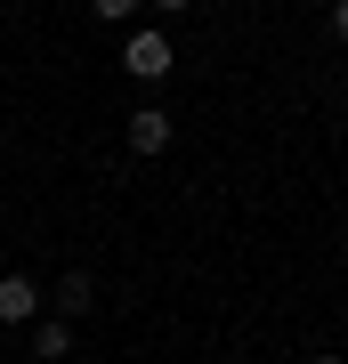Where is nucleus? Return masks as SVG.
Here are the masks:
<instances>
[{"instance_id": "423d86ee", "label": "nucleus", "mask_w": 348, "mask_h": 364, "mask_svg": "<svg viewBox=\"0 0 348 364\" xmlns=\"http://www.w3.org/2000/svg\"><path fill=\"white\" fill-rule=\"evenodd\" d=\"M332 33H340V41H348V0H340V9H332Z\"/></svg>"}, {"instance_id": "f03ea898", "label": "nucleus", "mask_w": 348, "mask_h": 364, "mask_svg": "<svg viewBox=\"0 0 348 364\" xmlns=\"http://www.w3.org/2000/svg\"><path fill=\"white\" fill-rule=\"evenodd\" d=\"M41 316V284L33 275H0V324H33Z\"/></svg>"}, {"instance_id": "0eeeda50", "label": "nucleus", "mask_w": 348, "mask_h": 364, "mask_svg": "<svg viewBox=\"0 0 348 364\" xmlns=\"http://www.w3.org/2000/svg\"><path fill=\"white\" fill-rule=\"evenodd\" d=\"M308 364H348V356H308Z\"/></svg>"}, {"instance_id": "20e7f679", "label": "nucleus", "mask_w": 348, "mask_h": 364, "mask_svg": "<svg viewBox=\"0 0 348 364\" xmlns=\"http://www.w3.org/2000/svg\"><path fill=\"white\" fill-rule=\"evenodd\" d=\"M90 267H73V275H57V316H81V308H90Z\"/></svg>"}, {"instance_id": "39448f33", "label": "nucleus", "mask_w": 348, "mask_h": 364, "mask_svg": "<svg viewBox=\"0 0 348 364\" xmlns=\"http://www.w3.org/2000/svg\"><path fill=\"white\" fill-rule=\"evenodd\" d=\"M65 348H73V324H33V356H65Z\"/></svg>"}, {"instance_id": "7ed1b4c3", "label": "nucleus", "mask_w": 348, "mask_h": 364, "mask_svg": "<svg viewBox=\"0 0 348 364\" xmlns=\"http://www.w3.org/2000/svg\"><path fill=\"white\" fill-rule=\"evenodd\" d=\"M122 130H130V154H162V146H170V114H162V105H138Z\"/></svg>"}, {"instance_id": "f257e3e1", "label": "nucleus", "mask_w": 348, "mask_h": 364, "mask_svg": "<svg viewBox=\"0 0 348 364\" xmlns=\"http://www.w3.org/2000/svg\"><path fill=\"white\" fill-rule=\"evenodd\" d=\"M170 65H179V57H170V41L146 25V33H130V49H122V73H138V81H170Z\"/></svg>"}]
</instances>
